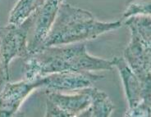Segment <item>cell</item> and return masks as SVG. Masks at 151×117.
<instances>
[{
    "label": "cell",
    "instance_id": "1",
    "mask_svg": "<svg viewBox=\"0 0 151 117\" xmlns=\"http://www.w3.org/2000/svg\"><path fill=\"white\" fill-rule=\"evenodd\" d=\"M26 78L32 79L59 72H83L110 71L113 59H103L87 53L86 44L49 46L38 49L26 58Z\"/></svg>",
    "mask_w": 151,
    "mask_h": 117
},
{
    "label": "cell",
    "instance_id": "2",
    "mask_svg": "<svg viewBox=\"0 0 151 117\" xmlns=\"http://www.w3.org/2000/svg\"><path fill=\"white\" fill-rule=\"evenodd\" d=\"M121 26V21H99L89 11L63 2L41 48L93 40L104 33L117 30Z\"/></svg>",
    "mask_w": 151,
    "mask_h": 117
},
{
    "label": "cell",
    "instance_id": "3",
    "mask_svg": "<svg viewBox=\"0 0 151 117\" xmlns=\"http://www.w3.org/2000/svg\"><path fill=\"white\" fill-rule=\"evenodd\" d=\"M131 30V41L124 50V60L145 86H150V16H131L125 21Z\"/></svg>",
    "mask_w": 151,
    "mask_h": 117
},
{
    "label": "cell",
    "instance_id": "4",
    "mask_svg": "<svg viewBox=\"0 0 151 117\" xmlns=\"http://www.w3.org/2000/svg\"><path fill=\"white\" fill-rule=\"evenodd\" d=\"M35 13L21 25L0 27V67L5 80L9 79V64L15 57L27 58L29 55L28 34L34 23Z\"/></svg>",
    "mask_w": 151,
    "mask_h": 117
},
{
    "label": "cell",
    "instance_id": "5",
    "mask_svg": "<svg viewBox=\"0 0 151 117\" xmlns=\"http://www.w3.org/2000/svg\"><path fill=\"white\" fill-rule=\"evenodd\" d=\"M114 66L121 76L128 102L126 116H150V86L144 85L124 58L113 57Z\"/></svg>",
    "mask_w": 151,
    "mask_h": 117
},
{
    "label": "cell",
    "instance_id": "6",
    "mask_svg": "<svg viewBox=\"0 0 151 117\" xmlns=\"http://www.w3.org/2000/svg\"><path fill=\"white\" fill-rule=\"evenodd\" d=\"M72 93L67 94L61 91L47 90L46 116H80L91 104V86Z\"/></svg>",
    "mask_w": 151,
    "mask_h": 117
},
{
    "label": "cell",
    "instance_id": "7",
    "mask_svg": "<svg viewBox=\"0 0 151 117\" xmlns=\"http://www.w3.org/2000/svg\"><path fill=\"white\" fill-rule=\"evenodd\" d=\"M48 87L47 75L7 83L0 93V117H9L18 111L25 99L35 89Z\"/></svg>",
    "mask_w": 151,
    "mask_h": 117
},
{
    "label": "cell",
    "instance_id": "8",
    "mask_svg": "<svg viewBox=\"0 0 151 117\" xmlns=\"http://www.w3.org/2000/svg\"><path fill=\"white\" fill-rule=\"evenodd\" d=\"M63 0H45L35 12L32 28V39L28 43L29 53L31 54L42 47L56 19L58 11Z\"/></svg>",
    "mask_w": 151,
    "mask_h": 117
},
{
    "label": "cell",
    "instance_id": "9",
    "mask_svg": "<svg viewBox=\"0 0 151 117\" xmlns=\"http://www.w3.org/2000/svg\"><path fill=\"white\" fill-rule=\"evenodd\" d=\"M115 108L108 94L91 86V102L80 117H109Z\"/></svg>",
    "mask_w": 151,
    "mask_h": 117
},
{
    "label": "cell",
    "instance_id": "10",
    "mask_svg": "<svg viewBox=\"0 0 151 117\" xmlns=\"http://www.w3.org/2000/svg\"><path fill=\"white\" fill-rule=\"evenodd\" d=\"M45 0H18L10 12L8 24L21 25L32 14H34L37 9Z\"/></svg>",
    "mask_w": 151,
    "mask_h": 117
},
{
    "label": "cell",
    "instance_id": "11",
    "mask_svg": "<svg viewBox=\"0 0 151 117\" xmlns=\"http://www.w3.org/2000/svg\"><path fill=\"white\" fill-rule=\"evenodd\" d=\"M136 16H150V0H134L130 2L123 13V18L127 19Z\"/></svg>",
    "mask_w": 151,
    "mask_h": 117
}]
</instances>
